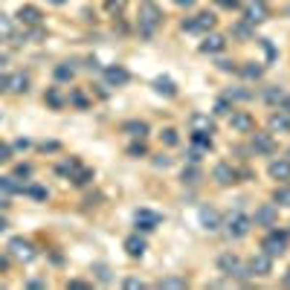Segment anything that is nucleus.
Returning a JSON list of instances; mask_svg holds the SVG:
<instances>
[{"label": "nucleus", "instance_id": "nucleus-1", "mask_svg": "<svg viewBox=\"0 0 290 290\" xmlns=\"http://www.w3.org/2000/svg\"><path fill=\"white\" fill-rule=\"evenodd\" d=\"M162 24V12L160 6L154 3V0H142V6H139V35L142 38H154L157 32V26Z\"/></svg>", "mask_w": 290, "mask_h": 290}, {"label": "nucleus", "instance_id": "nucleus-2", "mask_svg": "<svg viewBox=\"0 0 290 290\" xmlns=\"http://www.w3.org/2000/svg\"><path fill=\"white\" fill-rule=\"evenodd\" d=\"M250 226H253V218H247L241 209H235V212L226 218V235H229V238H244V235L250 232Z\"/></svg>", "mask_w": 290, "mask_h": 290}, {"label": "nucleus", "instance_id": "nucleus-3", "mask_svg": "<svg viewBox=\"0 0 290 290\" xmlns=\"http://www.w3.org/2000/svg\"><path fill=\"white\" fill-rule=\"evenodd\" d=\"M288 250V232H279V229H270L267 238H264V253L267 256H282Z\"/></svg>", "mask_w": 290, "mask_h": 290}, {"label": "nucleus", "instance_id": "nucleus-4", "mask_svg": "<svg viewBox=\"0 0 290 290\" xmlns=\"http://www.w3.org/2000/svg\"><path fill=\"white\" fill-rule=\"evenodd\" d=\"M276 221H279V206L276 203H261L253 215L256 226H276Z\"/></svg>", "mask_w": 290, "mask_h": 290}, {"label": "nucleus", "instance_id": "nucleus-5", "mask_svg": "<svg viewBox=\"0 0 290 290\" xmlns=\"http://www.w3.org/2000/svg\"><path fill=\"white\" fill-rule=\"evenodd\" d=\"M9 256L18 258V261H32L35 247L26 241V238H12V241H9Z\"/></svg>", "mask_w": 290, "mask_h": 290}, {"label": "nucleus", "instance_id": "nucleus-6", "mask_svg": "<svg viewBox=\"0 0 290 290\" xmlns=\"http://www.w3.org/2000/svg\"><path fill=\"white\" fill-rule=\"evenodd\" d=\"M229 125H232V131H238V133H253L256 119H253L247 110H232V113H229Z\"/></svg>", "mask_w": 290, "mask_h": 290}, {"label": "nucleus", "instance_id": "nucleus-7", "mask_svg": "<svg viewBox=\"0 0 290 290\" xmlns=\"http://www.w3.org/2000/svg\"><path fill=\"white\" fill-rule=\"evenodd\" d=\"M200 226H203V229H209V232H218V229L224 226L221 212H218V209H212V206H203V209H200Z\"/></svg>", "mask_w": 290, "mask_h": 290}, {"label": "nucleus", "instance_id": "nucleus-8", "mask_svg": "<svg viewBox=\"0 0 290 290\" xmlns=\"http://www.w3.org/2000/svg\"><path fill=\"white\" fill-rule=\"evenodd\" d=\"M18 21H21L24 26H41L44 12H41L38 6H21V9H18Z\"/></svg>", "mask_w": 290, "mask_h": 290}, {"label": "nucleus", "instance_id": "nucleus-9", "mask_svg": "<svg viewBox=\"0 0 290 290\" xmlns=\"http://www.w3.org/2000/svg\"><path fill=\"white\" fill-rule=\"evenodd\" d=\"M128 70L125 67H105V81L110 84V87H122V84H128Z\"/></svg>", "mask_w": 290, "mask_h": 290}, {"label": "nucleus", "instance_id": "nucleus-10", "mask_svg": "<svg viewBox=\"0 0 290 290\" xmlns=\"http://www.w3.org/2000/svg\"><path fill=\"white\" fill-rule=\"evenodd\" d=\"M212 177H215V183H218V186H229V183H235L238 171H235L229 162H218V165H215V171H212Z\"/></svg>", "mask_w": 290, "mask_h": 290}, {"label": "nucleus", "instance_id": "nucleus-11", "mask_svg": "<svg viewBox=\"0 0 290 290\" xmlns=\"http://www.w3.org/2000/svg\"><path fill=\"white\" fill-rule=\"evenodd\" d=\"M253 151L256 154H273L276 151V139L270 133H253Z\"/></svg>", "mask_w": 290, "mask_h": 290}, {"label": "nucleus", "instance_id": "nucleus-12", "mask_svg": "<svg viewBox=\"0 0 290 290\" xmlns=\"http://www.w3.org/2000/svg\"><path fill=\"white\" fill-rule=\"evenodd\" d=\"M250 270H253V276H267V273L273 270V256H267V253H258V256H253V261H250Z\"/></svg>", "mask_w": 290, "mask_h": 290}, {"label": "nucleus", "instance_id": "nucleus-13", "mask_svg": "<svg viewBox=\"0 0 290 290\" xmlns=\"http://www.w3.org/2000/svg\"><path fill=\"white\" fill-rule=\"evenodd\" d=\"M157 224H160V215H154L151 209H139V212H136V226H139L142 232H151Z\"/></svg>", "mask_w": 290, "mask_h": 290}, {"label": "nucleus", "instance_id": "nucleus-14", "mask_svg": "<svg viewBox=\"0 0 290 290\" xmlns=\"http://www.w3.org/2000/svg\"><path fill=\"white\" fill-rule=\"evenodd\" d=\"M267 171H270L273 180H282L285 183V180H290V160H273Z\"/></svg>", "mask_w": 290, "mask_h": 290}, {"label": "nucleus", "instance_id": "nucleus-15", "mask_svg": "<svg viewBox=\"0 0 290 290\" xmlns=\"http://www.w3.org/2000/svg\"><path fill=\"white\" fill-rule=\"evenodd\" d=\"M9 90H12V93H26V90H29V76H26V73L9 76Z\"/></svg>", "mask_w": 290, "mask_h": 290}, {"label": "nucleus", "instance_id": "nucleus-16", "mask_svg": "<svg viewBox=\"0 0 290 290\" xmlns=\"http://www.w3.org/2000/svg\"><path fill=\"white\" fill-rule=\"evenodd\" d=\"M224 47H226L224 35H206V41L200 44V50H203V53H221Z\"/></svg>", "mask_w": 290, "mask_h": 290}, {"label": "nucleus", "instance_id": "nucleus-17", "mask_svg": "<svg viewBox=\"0 0 290 290\" xmlns=\"http://www.w3.org/2000/svg\"><path fill=\"white\" fill-rule=\"evenodd\" d=\"M189 122H192V128L200 131V133H212V131H215V122H212L209 116H203V113H192Z\"/></svg>", "mask_w": 290, "mask_h": 290}, {"label": "nucleus", "instance_id": "nucleus-18", "mask_svg": "<svg viewBox=\"0 0 290 290\" xmlns=\"http://www.w3.org/2000/svg\"><path fill=\"white\" fill-rule=\"evenodd\" d=\"M261 21H267V9H264V3L258 0V3H253V6L247 9V24H261Z\"/></svg>", "mask_w": 290, "mask_h": 290}, {"label": "nucleus", "instance_id": "nucleus-19", "mask_svg": "<svg viewBox=\"0 0 290 290\" xmlns=\"http://www.w3.org/2000/svg\"><path fill=\"white\" fill-rule=\"evenodd\" d=\"M125 250H128V256L139 258L145 253V241H142L139 235H131V238H125Z\"/></svg>", "mask_w": 290, "mask_h": 290}, {"label": "nucleus", "instance_id": "nucleus-20", "mask_svg": "<svg viewBox=\"0 0 290 290\" xmlns=\"http://www.w3.org/2000/svg\"><path fill=\"white\" fill-rule=\"evenodd\" d=\"M154 90H157V93H162V96H174V93H177V87H174V81H171L168 76L154 79Z\"/></svg>", "mask_w": 290, "mask_h": 290}, {"label": "nucleus", "instance_id": "nucleus-21", "mask_svg": "<svg viewBox=\"0 0 290 290\" xmlns=\"http://www.w3.org/2000/svg\"><path fill=\"white\" fill-rule=\"evenodd\" d=\"M44 102H47L53 110H61V107L67 105V99L58 93V87H50V90H47V96H44Z\"/></svg>", "mask_w": 290, "mask_h": 290}, {"label": "nucleus", "instance_id": "nucleus-22", "mask_svg": "<svg viewBox=\"0 0 290 290\" xmlns=\"http://www.w3.org/2000/svg\"><path fill=\"white\" fill-rule=\"evenodd\" d=\"M125 131H128L131 136H136V139H145V136H148V125H145V122H139V119L125 122Z\"/></svg>", "mask_w": 290, "mask_h": 290}, {"label": "nucleus", "instance_id": "nucleus-23", "mask_svg": "<svg viewBox=\"0 0 290 290\" xmlns=\"http://www.w3.org/2000/svg\"><path fill=\"white\" fill-rule=\"evenodd\" d=\"M70 180H73L76 186H87V183L93 180V171H90V168H81V165H79V168H76V171L70 174Z\"/></svg>", "mask_w": 290, "mask_h": 290}, {"label": "nucleus", "instance_id": "nucleus-24", "mask_svg": "<svg viewBox=\"0 0 290 290\" xmlns=\"http://www.w3.org/2000/svg\"><path fill=\"white\" fill-rule=\"evenodd\" d=\"M0 192L3 194H21L24 192V186H21L15 177H0Z\"/></svg>", "mask_w": 290, "mask_h": 290}, {"label": "nucleus", "instance_id": "nucleus-25", "mask_svg": "<svg viewBox=\"0 0 290 290\" xmlns=\"http://www.w3.org/2000/svg\"><path fill=\"white\" fill-rule=\"evenodd\" d=\"M270 131H282V133H290V116H285V113H276V116H270Z\"/></svg>", "mask_w": 290, "mask_h": 290}, {"label": "nucleus", "instance_id": "nucleus-26", "mask_svg": "<svg viewBox=\"0 0 290 290\" xmlns=\"http://www.w3.org/2000/svg\"><path fill=\"white\" fill-rule=\"evenodd\" d=\"M194 24H197V32H206V29L215 26V15H212V12H200V15L194 18Z\"/></svg>", "mask_w": 290, "mask_h": 290}, {"label": "nucleus", "instance_id": "nucleus-27", "mask_svg": "<svg viewBox=\"0 0 290 290\" xmlns=\"http://www.w3.org/2000/svg\"><path fill=\"white\" fill-rule=\"evenodd\" d=\"M200 177H203V174H200V168H197V165H189V168H183V183H189V186H197V183H200Z\"/></svg>", "mask_w": 290, "mask_h": 290}, {"label": "nucleus", "instance_id": "nucleus-28", "mask_svg": "<svg viewBox=\"0 0 290 290\" xmlns=\"http://www.w3.org/2000/svg\"><path fill=\"white\" fill-rule=\"evenodd\" d=\"M192 142L200 148V151H209V148H212V136H209V133H200V131L192 133Z\"/></svg>", "mask_w": 290, "mask_h": 290}, {"label": "nucleus", "instance_id": "nucleus-29", "mask_svg": "<svg viewBox=\"0 0 290 290\" xmlns=\"http://www.w3.org/2000/svg\"><path fill=\"white\" fill-rule=\"evenodd\" d=\"M218 267H221V270H224L226 276H229V273H232V270L238 267V258L232 256V253H226V256H221V258H218Z\"/></svg>", "mask_w": 290, "mask_h": 290}, {"label": "nucleus", "instance_id": "nucleus-30", "mask_svg": "<svg viewBox=\"0 0 290 290\" xmlns=\"http://www.w3.org/2000/svg\"><path fill=\"white\" fill-rule=\"evenodd\" d=\"M264 102H270V105H282V102H285V90H279V87H267V90H264Z\"/></svg>", "mask_w": 290, "mask_h": 290}, {"label": "nucleus", "instance_id": "nucleus-31", "mask_svg": "<svg viewBox=\"0 0 290 290\" xmlns=\"http://www.w3.org/2000/svg\"><path fill=\"white\" fill-rule=\"evenodd\" d=\"M189 282L186 279H180V276H168V279H162L157 288H171V290H180V288H186Z\"/></svg>", "mask_w": 290, "mask_h": 290}, {"label": "nucleus", "instance_id": "nucleus-32", "mask_svg": "<svg viewBox=\"0 0 290 290\" xmlns=\"http://www.w3.org/2000/svg\"><path fill=\"white\" fill-rule=\"evenodd\" d=\"M273 200H276L279 206H290V186H279L276 194H273Z\"/></svg>", "mask_w": 290, "mask_h": 290}, {"label": "nucleus", "instance_id": "nucleus-33", "mask_svg": "<svg viewBox=\"0 0 290 290\" xmlns=\"http://www.w3.org/2000/svg\"><path fill=\"white\" fill-rule=\"evenodd\" d=\"M73 76H76V70H73L70 64H58L55 67V79H58V81H70Z\"/></svg>", "mask_w": 290, "mask_h": 290}, {"label": "nucleus", "instance_id": "nucleus-34", "mask_svg": "<svg viewBox=\"0 0 290 290\" xmlns=\"http://www.w3.org/2000/svg\"><path fill=\"white\" fill-rule=\"evenodd\" d=\"M24 192L29 194V197H35V200H47L50 197V192L44 186H24Z\"/></svg>", "mask_w": 290, "mask_h": 290}, {"label": "nucleus", "instance_id": "nucleus-35", "mask_svg": "<svg viewBox=\"0 0 290 290\" xmlns=\"http://www.w3.org/2000/svg\"><path fill=\"white\" fill-rule=\"evenodd\" d=\"M241 73H244V79H261V76H264V67H258V64H247L244 70H241Z\"/></svg>", "mask_w": 290, "mask_h": 290}, {"label": "nucleus", "instance_id": "nucleus-36", "mask_svg": "<svg viewBox=\"0 0 290 290\" xmlns=\"http://www.w3.org/2000/svg\"><path fill=\"white\" fill-rule=\"evenodd\" d=\"M70 102H73V105H76L79 110H87V107H90V102L81 96V93H70Z\"/></svg>", "mask_w": 290, "mask_h": 290}, {"label": "nucleus", "instance_id": "nucleus-37", "mask_svg": "<svg viewBox=\"0 0 290 290\" xmlns=\"http://www.w3.org/2000/svg\"><path fill=\"white\" fill-rule=\"evenodd\" d=\"M215 113H218V116H229V113H232V110H229V99H218V105H215Z\"/></svg>", "mask_w": 290, "mask_h": 290}, {"label": "nucleus", "instance_id": "nucleus-38", "mask_svg": "<svg viewBox=\"0 0 290 290\" xmlns=\"http://www.w3.org/2000/svg\"><path fill=\"white\" fill-rule=\"evenodd\" d=\"M226 99H232V102H244V99H253V93H250V90H229Z\"/></svg>", "mask_w": 290, "mask_h": 290}, {"label": "nucleus", "instance_id": "nucleus-39", "mask_svg": "<svg viewBox=\"0 0 290 290\" xmlns=\"http://www.w3.org/2000/svg\"><path fill=\"white\" fill-rule=\"evenodd\" d=\"M162 142H165V145H177V131L165 128V131H162Z\"/></svg>", "mask_w": 290, "mask_h": 290}, {"label": "nucleus", "instance_id": "nucleus-40", "mask_svg": "<svg viewBox=\"0 0 290 290\" xmlns=\"http://www.w3.org/2000/svg\"><path fill=\"white\" fill-rule=\"evenodd\" d=\"M0 35H3V38H9V35H12V21H9L6 15H0Z\"/></svg>", "mask_w": 290, "mask_h": 290}, {"label": "nucleus", "instance_id": "nucleus-41", "mask_svg": "<svg viewBox=\"0 0 290 290\" xmlns=\"http://www.w3.org/2000/svg\"><path fill=\"white\" fill-rule=\"evenodd\" d=\"M128 154L131 157H145V145H142V142H133L128 148Z\"/></svg>", "mask_w": 290, "mask_h": 290}, {"label": "nucleus", "instance_id": "nucleus-42", "mask_svg": "<svg viewBox=\"0 0 290 290\" xmlns=\"http://www.w3.org/2000/svg\"><path fill=\"white\" fill-rule=\"evenodd\" d=\"M128 0H107V12H122Z\"/></svg>", "mask_w": 290, "mask_h": 290}, {"label": "nucleus", "instance_id": "nucleus-43", "mask_svg": "<svg viewBox=\"0 0 290 290\" xmlns=\"http://www.w3.org/2000/svg\"><path fill=\"white\" fill-rule=\"evenodd\" d=\"M96 276H99V282H105V285L110 282V270H107V267H102V264L96 267Z\"/></svg>", "mask_w": 290, "mask_h": 290}, {"label": "nucleus", "instance_id": "nucleus-44", "mask_svg": "<svg viewBox=\"0 0 290 290\" xmlns=\"http://www.w3.org/2000/svg\"><path fill=\"white\" fill-rule=\"evenodd\" d=\"M9 160H12V148L0 142V162H9Z\"/></svg>", "mask_w": 290, "mask_h": 290}, {"label": "nucleus", "instance_id": "nucleus-45", "mask_svg": "<svg viewBox=\"0 0 290 290\" xmlns=\"http://www.w3.org/2000/svg\"><path fill=\"white\" fill-rule=\"evenodd\" d=\"M154 165H157V168H168V165H171V160H168L165 154H160V157L154 160Z\"/></svg>", "mask_w": 290, "mask_h": 290}, {"label": "nucleus", "instance_id": "nucleus-46", "mask_svg": "<svg viewBox=\"0 0 290 290\" xmlns=\"http://www.w3.org/2000/svg\"><path fill=\"white\" fill-rule=\"evenodd\" d=\"M215 3H218L221 9H235V6H238V0H215Z\"/></svg>", "mask_w": 290, "mask_h": 290}, {"label": "nucleus", "instance_id": "nucleus-47", "mask_svg": "<svg viewBox=\"0 0 290 290\" xmlns=\"http://www.w3.org/2000/svg\"><path fill=\"white\" fill-rule=\"evenodd\" d=\"M235 32H238V35H244V38H250V35H253V32H250V26H247V24H238V26H235Z\"/></svg>", "mask_w": 290, "mask_h": 290}, {"label": "nucleus", "instance_id": "nucleus-48", "mask_svg": "<svg viewBox=\"0 0 290 290\" xmlns=\"http://www.w3.org/2000/svg\"><path fill=\"white\" fill-rule=\"evenodd\" d=\"M125 288H131V290H136V288H145L139 279H125Z\"/></svg>", "mask_w": 290, "mask_h": 290}, {"label": "nucleus", "instance_id": "nucleus-49", "mask_svg": "<svg viewBox=\"0 0 290 290\" xmlns=\"http://www.w3.org/2000/svg\"><path fill=\"white\" fill-rule=\"evenodd\" d=\"M15 174H18V177H29V174H32V168H29V165H18V171H15Z\"/></svg>", "mask_w": 290, "mask_h": 290}, {"label": "nucleus", "instance_id": "nucleus-50", "mask_svg": "<svg viewBox=\"0 0 290 290\" xmlns=\"http://www.w3.org/2000/svg\"><path fill=\"white\" fill-rule=\"evenodd\" d=\"M6 90H9V76L0 73V93H6Z\"/></svg>", "mask_w": 290, "mask_h": 290}, {"label": "nucleus", "instance_id": "nucleus-51", "mask_svg": "<svg viewBox=\"0 0 290 290\" xmlns=\"http://www.w3.org/2000/svg\"><path fill=\"white\" fill-rule=\"evenodd\" d=\"M186 157H189V162H200V148H194V151H189Z\"/></svg>", "mask_w": 290, "mask_h": 290}, {"label": "nucleus", "instance_id": "nucleus-52", "mask_svg": "<svg viewBox=\"0 0 290 290\" xmlns=\"http://www.w3.org/2000/svg\"><path fill=\"white\" fill-rule=\"evenodd\" d=\"M15 148H18V151H26V148H29V139H18Z\"/></svg>", "mask_w": 290, "mask_h": 290}, {"label": "nucleus", "instance_id": "nucleus-53", "mask_svg": "<svg viewBox=\"0 0 290 290\" xmlns=\"http://www.w3.org/2000/svg\"><path fill=\"white\" fill-rule=\"evenodd\" d=\"M41 148H44V151H58V142H44Z\"/></svg>", "mask_w": 290, "mask_h": 290}, {"label": "nucleus", "instance_id": "nucleus-54", "mask_svg": "<svg viewBox=\"0 0 290 290\" xmlns=\"http://www.w3.org/2000/svg\"><path fill=\"white\" fill-rule=\"evenodd\" d=\"M3 270H9V258L6 256H0V273H3Z\"/></svg>", "mask_w": 290, "mask_h": 290}, {"label": "nucleus", "instance_id": "nucleus-55", "mask_svg": "<svg viewBox=\"0 0 290 290\" xmlns=\"http://www.w3.org/2000/svg\"><path fill=\"white\" fill-rule=\"evenodd\" d=\"M218 67H221V70H235V67H232V61H218Z\"/></svg>", "mask_w": 290, "mask_h": 290}, {"label": "nucleus", "instance_id": "nucleus-56", "mask_svg": "<svg viewBox=\"0 0 290 290\" xmlns=\"http://www.w3.org/2000/svg\"><path fill=\"white\" fill-rule=\"evenodd\" d=\"M6 206H9V197H6V194H0V209H6Z\"/></svg>", "mask_w": 290, "mask_h": 290}, {"label": "nucleus", "instance_id": "nucleus-57", "mask_svg": "<svg viewBox=\"0 0 290 290\" xmlns=\"http://www.w3.org/2000/svg\"><path fill=\"white\" fill-rule=\"evenodd\" d=\"M282 110H288V113H290V96H285V102H282Z\"/></svg>", "mask_w": 290, "mask_h": 290}, {"label": "nucleus", "instance_id": "nucleus-58", "mask_svg": "<svg viewBox=\"0 0 290 290\" xmlns=\"http://www.w3.org/2000/svg\"><path fill=\"white\" fill-rule=\"evenodd\" d=\"M177 6H194V0H174Z\"/></svg>", "mask_w": 290, "mask_h": 290}, {"label": "nucleus", "instance_id": "nucleus-59", "mask_svg": "<svg viewBox=\"0 0 290 290\" xmlns=\"http://www.w3.org/2000/svg\"><path fill=\"white\" fill-rule=\"evenodd\" d=\"M6 226H9V221H6V218H0V232H6Z\"/></svg>", "mask_w": 290, "mask_h": 290}, {"label": "nucleus", "instance_id": "nucleus-60", "mask_svg": "<svg viewBox=\"0 0 290 290\" xmlns=\"http://www.w3.org/2000/svg\"><path fill=\"white\" fill-rule=\"evenodd\" d=\"M50 3H55V6H61V3H67V0H50Z\"/></svg>", "mask_w": 290, "mask_h": 290}, {"label": "nucleus", "instance_id": "nucleus-61", "mask_svg": "<svg viewBox=\"0 0 290 290\" xmlns=\"http://www.w3.org/2000/svg\"><path fill=\"white\" fill-rule=\"evenodd\" d=\"M3 64H6V55H0V67H3Z\"/></svg>", "mask_w": 290, "mask_h": 290}, {"label": "nucleus", "instance_id": "nucleus-62", "mask_svg": "<svg viewBox=\"0 0 290 290\" xmlns=\"http://www.w3.org/2000/svg\"><path fill=\"white\" fill-rule=\"evenodd\" d=\"M285 282H288V285H290V270H288V276H285Z\"/></svg>", "mask_w": 290, "mask_h": 290}, {"label": "nucleus", "instance_id": "nucleus-63", "mask_svg": "<svg viewBox=\"0 0 290 290\" xmlns=\"http://www.w3.org/2000/svg\"><path fill=\"white\" fill-rule=\"evenodd\" d=\"M0 41H3V35H0Z\"/></svg>", "mask_w": 290, "mask_h": 290}]
</instances>
